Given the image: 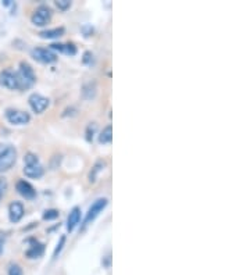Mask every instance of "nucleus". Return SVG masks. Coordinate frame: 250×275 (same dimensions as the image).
Here are the masks:
<instances>
[{"instance_id":"1","label":"nucleus","mask_w":250,"mask_h":275,"mask_svg":"<svg viewBox=\"0 0 250 275\" xmlns=\"http://www.w3.org/2000/svg\"><path fill=\"white\" fill-rule=\"evenodd\" d=\"M17 162V150L8 143H0V174L6 172Z\"/></svg>"},{"instance_id":"2","label":"nucleus","mask_w":250,"mask_h":275,"mask_svg":"<svg viewBox=\"0 0 250 275\" xmlns=\"http://www.w3.org/2000/svg\"><path fill=\"white\" fill-rule=\"evenodd\" d=\"M24 174L28 178H34V179H38L43 175V167L38 160V157L32 153H28L24 157Z\"/></svg>"},{"instance_id":"3","label":"nucleus","mask_w":250,"mask_h":275,"mask_svg":"<svg viewBox=\"0 0 250 275\" xmlns=\"http://www.w3.org/2000/svg\"><path fill=\"white\" fill-rule=\"evenodd\" d=\"M18 79H20L21 89H28L35 84L36 77H35V72L32 70V67L28 63H21L20 71L17 72Z\"/></svg>"},{"instance_id":"4","label":"nucleus","mask_w":250,"mask_h":275,"mask_svg":"<svg viewBox=\"0 0 250 275\" xmlns=\"http://www.w3.org/2000/svg\"><path fill=\"white\" fill-rule=\"evenodd\" d=\"M6 118L13 125H25L31 120V117H29V114L27 111L17 110V109H7Z\"/></svg>"},{"instance_id":"5","label":"nucleus","mask_w":250,"mask_h":275,"mask_svg":"<svg viewBox=\"0 0 250 275\" xmlns=\"http://www.w3.org/2000/svg\"><path fill=\"white\" fill-rule=\"evenodd\" d=\"M0 84L3 85V86H6L7 89H11V91L21 89L18 75H17V72H14L11 70L3 71L0 74Z\"/></svg>"},{"instance_id":"6","label":"nucleus","mask_w":250,"mask_h":275,"mask_svg":"<svg viewBox=\"0 0 250 275\" xmlns=\"http://www.w3.org/2000/svg\"><path fill=\"white\" fill-rule=\"evenodd\" d=\"M28 102H29L31 109H32L36 114L43 113V111H45V110L49 107V103H50L48 98L42 96V95H39V93H32V95L29 96Z\"/></svg>"},{"instance_id":"7","label":"nucleus","mask_w":250,"mask_h":275,"mask_svg":"<svg viewBox=\"0 0 250 275\" xmlns=\"http://www.w3.org/2000/svg\"><path fill=\"white\" fill-rule=\"evenodd\" d=\"M107 206V199H97L96 202L93 203V205L90 206L89 212L86 213V217L83 220V226H86L89 222H92L93 220L96 219L97 216L100 214V213L103 212V209Z\"/></svg>"},{"instance_id":"8","label":"nucleus","mask_w":250,"mask_h":275,"mask_svg":"<svg viewBox=\"0 0 250 275\" xmlns=\"http://www.w3.org/2000/svg\"><path fill=\"white\" fill-rule=\"evenodd\" d=\"M52 18V10L46 6H41L39 8H36L34 14H32V22L38 27L46 25Z\"/></svg>"},{"instance_id":"9","label":"nucleus","mask_w":250,"mask_h":275,"mask_svg":"<svg viewBox=\"0 0 250 275\" xmlns=\"http://www.w3.org/2000/svg\"><path fill=\"white\" fill-rule=\"evenodd\" d=\"M32 57H34L35 60L45 64L55 63L56 60H57V56L52 50L43 49V48H36V49L32 50Z\"/></svg>"},{"instance_id":"10","label":"nucleus","mask_w":250,"mask_h":275,"mask_svg":"<svg viewBox=\"0 0 250 275\" xmlns=\"http://www.w3.org/2000/svg\"><path fill=\"white\" fill-rule=\"evenodd\" d=\"M15 188H17V192L20 193L21 196H24L25 199H32L36 196V191L34 189V186L27 181H24V179L18 181Z\"/></svg>"},{"instance_id":"11","label":"nucleus","mask_w":250,"mask_h":275,"mask_svg":"<svg viewBox=\"0 0 250 275\" xmlns=\"http://www.w3.org/2000/svg\"><path fill=\"white\" fill-rule=\"evenodd\" d=\"M8 216L11 222H18L24 217V206L20 202H13L8 207Z\"/></svg>"},{"instance_id":"12","label":"nucleus","mask_w":250,"mask_h":275,"mask_svg":"<svg viewBox=\"0 0 250 275\" xmlns=\"http://www.w3.org/2000/svg\"><path fill=\"white\" fill-rule=\"evenodd\" d=\"M79 220H81V209L79 207H74L71 210V213H69L68 219H67V229H68L69 232L74 231V228L79 224Z\"/></svg>"},{"instance_id":"13","label":"nucleus","mask_w":250,"mask_h":275,"mask_svg":"<svg viewBox=\"0 0 250 275\" xmlns=\"http://www.w3.org/2000/svg\"><path fill=\"white\" fill-rule=\"evenodd\" d=\"M43 250H45V247L42 243H35L27 250V257L28 259H38L43 254Z\"/></svg>"},{"instance_id":"14","label":"nucleus","mask_w":250,"mask_h":275,"mask_svg":"<svg viewBox=\"0 0 250 275\" xmlns=\"http://www.w3.org/2000/svg\"><path fill=\"white\" fill-rule=\"evenodd\" d=\"M41 38L43 39H55V38H60L62 35H64V28H55V29H46V31H42Z\"/></svg>"},{"instance_id":"15","label":"nucleus","mask_w":250,"mask_h":275,"mask_svg":"<svg viewBox=\"0 0 250 275\" xmlns=\"http://www.w3.org/2000/svg\"><path fill=\"white\" fill-rule=\"evenodd\" d=\"M113 141V128L111 125H107L106 128H103V131L100 132V136H99V142L103 143V145H107Z\"/></svg>"},{"instance_id":"16","label":"nucleus","mask_w":250,"mask_h":275,"mask_svg":"<svg viewBox=\"0 0 250 275\" xmlns=\"http://www.w3.org/2000/svg\"><path fill=\"white\" fill-rule=\"evenodd\" d=\"M8 275H24L22 274V268L18 264H11L8 268Z\"/></svg>"},{"instance_id":"17","label":"nucleus","mask_w":250,"mask_h":275,"mask_svg":"<svg viewBox=\"0 0 250 275\" xmlns=\"http://www.w3.org/2000/svg\"><path fill=\"white\" fill-rule=\"evenodd\" d=\"M59 217V212L57 210H48L43 214V219L45 220H55Z\"/></svg>"},{"instance_id":"18","label":"nucleus","mask_w":250,"mask_h":275,"mask_svg":"<svg viewBox=\"0 0 250 275\" xmlns=\"http://www.w3.org/2000/svg\"><path fill=\"white\" fill-rule=\"evenodd\" d=\"M56 4H57V7L59 8L65 10V8H68L69 6H71V1H69V0H57Z\"/></svg>"},{"instance_id":"19","label":"nucleus","mask_w":250,"mask_h":275,"mask_svg":"<svg viewBox=\"0 0 250 275\" xmlns=\"http://www.w3.org/2000/svg\"><path fill=\"white\" fill-rule=\"evenodd\" d=\"M64 243H65V236H62V238H60V243L57 245V247L55 249V253H53V256H55V257H57V254L62 252V246H64Z\"/></svg>"},{"instance_id":"20","label":"nucleus","mask_w":250,"mask_h":275,"mask_svg":"<svg viewBox=\"0 0 250 275\" xmlns=\"http://www.w3.org/2000/svg\"><path fill=\"white\" fill-rule=\"evenodd\" d=\"M6 189H7V182L3 179V178H0V200H1V198L4 196Z\"/></svg>"},{"instance_id":"21","label":"nucleus","mask_w":250,"mask_h":275,"mask_svg":"<svg viewBox=\"0 0 250 275\" xmlns=\"http://www.w3.org/2000/svg\"><path fill=\"white\" fill-rule=\"evenodd\" d=\"M1 250H3V247H1V240H0V253H1Z\"/></svg>"}]
</instances>
